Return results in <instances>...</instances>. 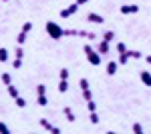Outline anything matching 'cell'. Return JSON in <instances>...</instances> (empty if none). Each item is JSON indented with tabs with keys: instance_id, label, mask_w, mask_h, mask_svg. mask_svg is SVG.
<instances>
[{
	"instance_id": "6da1fadb",
	"label": "cell",
	"mask_w": 151,
	"mask_h": 134,
	"mask_svg": "<svg viewBox=\"0 0 151 134\" xmlns=\"http://www.w3.org/2000/svg\"><path fill=\"white\" fill-rule=\"evenodd\" d=\"M47 34L52 38V40H60V38H65V28H60L57 22L48 20L47 22Z\"/></svg>"
},
{
	"instance_id": "7a4b0ae2",
	"label": "cell",
	"mask_w": 151,
	"mask_h": 134,
	"mask_svg": "<svg viewBox=\"0 0 151 134\" xmlns=\"http://www.w3.org/2000/svg\"><path fill=\"white\" fill-rule=\"evenodd\" d=\"M85 56H87L89 64H93V66H99V64H101V60H103V56L99 54L95 48H91V46H85Z\"/></svg>"
},
{
	"instance_id": "3957f363",
	"label": "cell",
	"mask_w": 151,
	"mask_h": 134,
	"mask_svg": "<svg viewBox=\"0 0 151 134\" xmlns=\"http://www.w3.org/2000/svg\"><path fill=\"white\" fill-rule=\"evenodd\" d=\"M38 124H40V128H45V130H47V132H50V134H60V128H58V126H55V124H50L47 118H40V120H38Z\"/></svg>"
},
{
	"instance_id": "277c9868",
	"label": "cell",
	"mask_w": 151,
	"mask_h": 134,
	"mask_svg": "<svg viewBox=\"0 0 151 134\" xmlns=\"http://www.w3.org/2000/svg\"><path fill=\"white\" fill-rule=\"evenodd\" d=\"M77 10H79V4L75 2V4H70V6H67V8L60 10V18H69V16H73Z\"/></svg>"
},
{
	"instance_id": "5b68a950",
	"label": "cell",
	"mask_w": 151,
	"mask_h": 134,
	"mask_svg": "<svg viewBox=\"0 0 151 134\" xmlns=\"http://www.w3.org/2000/svg\"><path fill=\"white\" fill-rule=\"evenodd\" d=\"M121 14H137L139 12V6L137 4H123L121 8H119Z\"/></svg>"
},
{
	"instance_id": "8992f818",
	"label": "cell",
	"mask_w": 151,
	"mask_h": 134,
	"mask_svg": "<svg viewBox=\"0 0 151 134\" xmlns=\"http://www.w3.org/2000/svg\"><path fill=\"white\" fill-rule=\"evenodd\" d=\"M87 22H93V24H103L105 18L101 16V14H97V12H89L87 14Z\"/></svg>"
},
{
	"instance_id": "52a82bcc",
	"label": "cell",
	"mask_w": 151,
	"mask_h": 134,
	"mask_svg": "<svg viewBox=\"0 0 151 134\" xmlns=\"http://www.w3.org/2000/svg\"><path fill=\"white\" fill-rule=\"evenodd\" d=\"M109 44H111V42H107V40H101V42L97 44V48H95V50H97V52H99L101 56H105V54H109Z\"/></svg>"
},
{
	"instance_id": "ba28073f",
	"label": "cell",
	"mask_w": 151,
	"mask_h": 134,
	"mask_svg": "<svg viewBox=\"0 0 151 134\" xmlns=\"http://www.w3.org/2000/svg\"><path fill=\"white\" fill-rule=\"evenodd\" d=\"M139 78H141V82H143L145 86H149V88H151V72H149V70H141Z\"/></svg>"
},
{
	"instance_id": "9c48e42d",
	"label": "cell",
	"mask_w": 151,
	"mask_h": 134,
	"mask_svg": "<svg viewBox=\"0 0 151 134\" xmlns=\"http://www.w3.org/2000/svg\"><path fill=\"white\" fill-rule=\"evenodd\" d=\"M117 68H119V62H113V60H111V62L107 64V74H109V76H115Z\"/></svg>"
},
{
	"instance_id": "30bf717a",
	"label": "cell",
	"mask_w": 151,
	"mask_h": 134,
	"mask_svg": "<svg viewBox=\"0 0 151 134\" xmlns=\"http://www.w3.org/2000/svg\"><path fill=\"white\" fill-rule=\"evenodd\" d=\"M63 114H65V118H67L69 122H75V120H77V118H75V112L70 110V106H65V108H63Z\"/></svg>"
},
{
	"instance_id": "8fae6325",
	"label": "cell",
	"mask_w": 151,
	"mask_h": 134,
	"mask_svg": "<svg viewBox=\"0 0 151 134\" xmlns=\"http://www.w3.org/2000/svg\"><path fill=\"white\" fill-rule=\"evenodd\" d=\"M77 36H83V38H89V40H93V38H97V34H95V32H87V30H77Z\"/></svg>"
},
{
	"instance_id": "7c38bea8",
	"label": "cell",
	"mask_w": 151,
	"mask_h": 134,
	"mask_svg": "<svg viewBox=\"0 0 151 134\" xmlns=\"http://www.w3.org/2000/svg\"><path fill=\"white\" fill-rule=\"evenodd\" d=\"M36 104H38V106H47L48 104L47 94H36Z\"/></svg>"
},
{
	"instance_id": "4fadbf2b",
	"label": "cell",
	"mask_w": 151,
	"mask_h": 134,
	"mask_svg": "<svg viewBox=\"0 0 151 134\" xmlns=\"http://www.w3.org/2000/svg\"><path fill=\"white\" fill-rule=\"evenodd\" d=\"M69 90V80L60 78V82H58V92H67Z\"/></svg>"
},
{
	"instance_id": "5bb4252c",
	"label": "cell",
	"mask_w": 151,
	"mask_h": 134,
	"mask_svg": "<svg viewBox=\"0 0 151 134\" xmlns=\"http://www.w3.org/2000/svg\"><path fill=\"white\" fill-rule=\"evenodd\" d=\"M26 34L28 32H24V30L18 32V36H16V44H24V42H26Z\"/></svg>"
},
{
	"instance_id": "9a60e30c",
	"label": "cell",
	"mask_w": 151,
	"mask_h": 134,
	"mask_svg": "<svg viewBox=\"0 0 151 134\" xmlns=\"http://www.w3.org/2000/svg\"><path fill=\"white\" fill-rule=\"evenodd\" d=\"M103 40H107V42H113V40H115V32H113V30H107V32L103 34Z\"/></svg>"
},
{
	"instance_id": "2e32d148",
	"label": "cell",
	"mask_w": 151,
	"mask_h": 134,
	"mask_svg": "<svg viewBox=\"0 0 151 134\" xmlns=\"http://www.w3.org/2000/svg\"><path fill=\"white\" fill-rule=\"evenodd\" d=\"M14 104H16V106H18V108H24V106H26V100H24L22 96H20V94H18V96H16V98H14Z\"/></svg>"
},
{
	"instance_id": "e0dca14e",
	"label": "cell",
	"mask_w": 151,
	"mask_h": 134,
	"mask_svg": "<svg viewBox=\"0 0 151 134\" xmlns=\"http://www.w3.org/2000/svg\"><path fill=\"white\" fill-rule=\"evenodd\" d=\"M6 88H8V94H10L12 98H16V96H18V88H16V86H12V84H8Z\"/></svg>"
},
{
	"instance_id": "ac0fdd59",
	"label": "cell",
	"mask_w": 151,
	"mask_h": 134,
	"mask_svg": "<svg viewBox=\"0 0 151 134\" xmlns=\"http://www.w3.org/2000/svg\"><path fill=\"white\" fill-rule=\"evenodd\" d=\"M127 52H129V58H135V60H139L141 56H143L139 50H127Z\"/></svg>"
},
{
	"instance_id": "d6986e66",
	"label": "cell",
	"mask_w": 151,
	"mask_h": 134,
	"mask_svg": "<svg viewBox=\"0 0 151 134\" xmlns=\"http://www.w3.org/2000/svg\"><path fill=\"white\" fill-rule=\"evenodd\" d=\"M58 76H60V78H65V80H69V76H70L69 68H60V72H58Z\"/></svg>"
},
{
	"instance_id": "ffe728a7",
	"label": "cell",
	"mask_w": 151,
	"mask_h": 134,
	"mask_svg": "<svg viewBox=\"0 0 151 134\" xmlns=\"http://www.w3.org/2000/svg\"><path fill=\"white\" fill-rule=\"evenodd\" d=\"M6 60H8V50L0 48V62H6Z\"/></svg>"
},
{
	"instance_id": "44dd1931",
	"label": "cell",
	"mask_w": 151,
	"mask_h": 134,
	"mask_svg": "<svg viewBox=\"0 0 151 134\" xmlns=\"http://www.w3.org/2000/svg\"><path fill=\"white\" fill-rule=\"evenodd\" d=\"M129 62V52H125V54H119V64H127Z\"/></svg>"
},
{
	"instance_id": "7402d4cb",
	"label": "cell",
	"mask_w": 151,
	"mask_h": 134,
	"mask_svg": "<svg viewBox=\"0 0 151 134\" xmlns=\"http://www.w3.org/2000/svg\"><path fill=\"white\" fill-rule=\"evenodd\" d=\"M83 98H85L87 102H89V100H93V94H91V90H89V88H85V90H83Z\"/></svg>"
},
{
	"instance_id": "603a6c76",
	"label": "cell",
	"mask_w": 151,
	"mask_h": 134,
	"mask_svg": "<svg viewBox=\"0 0 151 134\" xmlns=\"http://www.w3.org/2000/svg\"><path fill=\"white\" fill-rule=\"evenodd\" d=\"M117 52H119V54H125V52H127V46L123 44V42H117Z\"/></svg>"
},
{
	"instance_id": "cb8c5ba5",
	"label": "cell",
	"mask_w": 151,
	"mask_h": 134,
	"mask_svg": "<svg viewBox=\"0 0 151 134\" xmlns=\"http://www.w3.org/2000/svg\"><path fill=\"white\" fill-rule=\"evenodd\" d=\"M133 132H135V134H143V126H141L139 122H135V124H133Z\"/></svg>"
},
{
	"instance_id": "d4e9b609",
	"label": "cell",
	"mask_w": 151,
	"mask_h": 134,
	"mask_svg": "<svg viewBox=\"0 0 151 134\" xmlns=\"http://www.w3.org/2000/svg\"><path fill=\"white\" fill-rule=\"evenodd\" d=\"M12 66H14V70H20V68H22V58H16V60L12 62Z\"/></svg>"
},
{
	"instance_id": "484cf974",
	"label": "cell",
	"mask_w": 151,
	"mask_h": 134,
	"mask_svg": "<svg viewBox=\"0 0 151 134\" xmlns=\"http://www.w3.org/2000/svg\"><path fill=\"white\" fill-rule=\"evenodd\" d=\"M2 82H4L6 86H8V84L12 82V78H10V74H8V72H4V74H2Z\"/></svg>"
},
{
	"instance_id": "4316f807",
	"label": "cell",
	"mask_w": 151,
	"mask_h": 134,
	"mask_svg": "<svg viewBox=\"0 0 151 134\" xmlns=\"http://www.w3.org/2000/svg\"><path fill=\"white\" fill-rule=\"evenodd\" d=\"M0 134H10V128H8L4 122H0Z\"/></svg>"
},
{
	"instance_id": "83f0119b",
	"label": "cell",
	"mask_w": 151,
	"mask_h": 134,
	"mask_svg": "<svg viewBox=\"0 0 151 134\" xmlns=\"http://www.w3.org/2000/svg\"><path fill=\"white\" fill-rule=\"evenodd\" d=\"M14 54H16V58H22V56H24V50H22V44H18V46H16V52H14Z\"/></svg>"
},
{
	"instance_id": "f1b7e54d",
	"label": "cell",
	"mask_w": 151,
	"mask_h": 134,
	"mask_svg": "<svg viewBox=\"0 0 151 134\" xmlns=\"http://www.w3.org/2000/svg\"><path fill=\"white\" fill-rule=\"evenodd\" d=\"M79 86H81V90L89 88V80H87V78H81V80H79Z\"/></svg>"
},
{
	"instance_id": "f546056e",
	"label": "cell",
	"mask_w": 151,
	"mask_h": 134,
	"mask_svg": "<svg viewBox=\"0 0 151 134\" xmlns=\"http://www.w3.org/2000/svg\"><path fill=\"white\" fill-rule=\"evenodd\" d=\"M89 118H91V122H93V124H99V114H97V112H91V116H89Z\"/></svg>"
},
{
	"instance_id": "4dcf8cb0",
	"label": "cell",
	"mask_w": 151,
	"mask_h": 134,
	"mask_svg": "<svg viewBox=\"0 0 151 134\" xmlns=\"http://www.w3.org/2000/svg\"><path fill=\"white\" fill-rule=\"evenodd\" d=\"M36 94H47V86L45 84H38L36 86Z\"/></svg>"
},
{
	"instance_id": "1f68e13d",
	"label": "cell",
	"mask_w": 151,
	"mask_h": 134,
	"mask_svg": "<svg viewBox=\"0 0 151 134\" xmlns=\"http://www.w3.org/2000/svg\"><path fill=\"white\" fill-rule=\"evenodd\" d=\"M22 30H24V32H30V30H32V22H24L22 24Z\"/></svg>"
},
{
	"instance_id": "d6a6232c",
	"label": "cell",
	"mask_w": 151,
	"mask_h": 134,
	"mask_svg": "<svg viewBox=\"0 0 151 134\" xmlns=\"http://www.w3.org/2000/svg\"><path fill=\"white\" fill-rule=\"evenodd\" d=\"M87 108H89V112H93V110H97V104H95L93 100H89L87 102Z\"/></svg>"
},
{
	"instance_id": "836d02e7",
	"label": "cell",
	"mask_w": 151,
	"mask_h": 134,
	"mask_svg": "<svg viewBox=\"0 0 151 134\" xmlns=\"http://www.w3.org/2000/svg\"><path fill=\"white\" fill-rule=\"evenodd\" d=\"M65 36H77V30H73V28L70 30H65Z\"/></svg>"
},
{
	"instance_id": "e575fe53",
	"label": "cell",
	"mask_w": 151,
	"mask_h": 134,
	"mask_svg": "<svg viewBox=\"0 0 151 134\" xmlns=\"http://www.w3.org/2000/svg\"><path fill=\"white\" fill-rule=\"evenodd\" d=\"M87 2H89V0H77V4H79V6H83V4H87Z\"/></svg>"
},
{
	"instance_id": "d590c367",
	"label": "cell",
	"mask_w": 151,
	"mask_h": 134,
	"mask_svg": "<svg viewBox=\"0 0 151 134\" xmlns=\"http://www.w3.org/2000/svg\"><path fill=\"white\" fill-rule=\"evenodd\" d=\"M145 60H147V64H151V54H149V56H145Z\"/></svg>"
},
{
	"instance_id": "8d00e7d4",
	"label": "cell",
	"mask_w": 151,
	"mask_h": 134,
	"mask_svg": "<svg viewBox=\"0 0 151 134\" xmlns=\"http://www.w3.org/2000/svg\"><path fill=\"white\" fill-rule=\"evenodd\" d=\"M2 2H8V0H2Z\"/></svg>"
}]
</instances>
